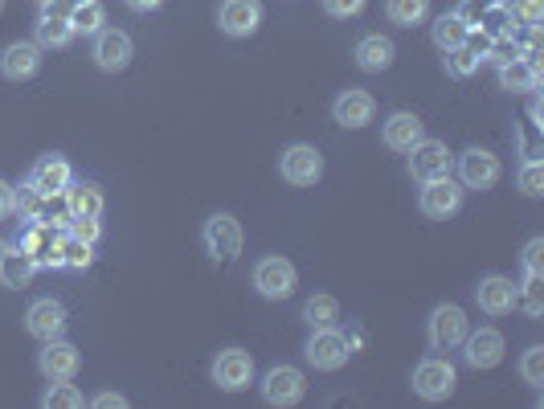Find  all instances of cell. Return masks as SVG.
Returning <instances> with one entry per match:
<instances>
[{
  "instance_id": "1",
  "label": "cell",
  "mask_w": 544,
  "mask_h": 409,
  "mask_svg": "<svg viewBox=\"0 0 544 409\" xmlns=\"http://www.w3.org/2000/svg\"><path fill=\"white\" fill-rule=\"evenodd\" d=\"M295 287H299V270H295L291 258H283V254H266V258L254 262V291H258L262 299H270V303L291 299Z\"/></svg>"
},
{
  "instance_id": "2",
  "label": "cell",
  "mask_w": 544,
  "mask_h": 409,
  "mask_svg": "<svg viewBox=\"0 0 544 409\" xmlns=\"http://www.w3.org/2000/svg\"><path fill=\"white\" fill-rule=\"evenodd\" d=\"M471 332V320L459 303H438L426 320V340L434 352H455Z\"/></svg>"
},
{
  "instance_id": "3",
  "label": "cell",
  "mask_w": 544,
  "mask_h": 409,
  "mask_svg": "<svg viewBox=\"0 0 544 409\" xmlns=\"http://www.w3.org/2000/svg\"><path fill=\"white\" fill-rule=\"evenodd\" d=\"M303 356H307V365L311 369H320V373H336L348 365V356H352V344L344 332L336 328H315L303 344Z\"/></svg>"
},
{
  "instance_id": "4",
  "label": "cell",
  "mask_w": 544,
  "mask_h": 409,
  "mask_svg": "<svg viewBox=\"0 0 544 409\" xmlns=\"http://www.w3.org/2000/svg\"><path fill=\"white\" fill-rule=\"evenodd\" d=\"M201 242L205 250L213 254V262H234L246 246V234H242V221L234 213H213L201 230Z\"/></svg>"
},
{
  "instance_id": "5",
  "label": "cell",
  "mask_w": 544,
  "mask_h": 409,
  "mask_svg": "<svg viewBox=\"0 0 544 409\" xmlns=\"http://www.w3.org/2000/svg\"><path fill=\"white\" fill-rule=\"evenodd\" d=\"M410 385H414V393L422 401H446L450 393H455V385H459V373H455V365H450L446 356H426V360H418Z\"/></svg>"
},
{
  "instance_id": "6",
  "label": "cell",
  "mask_w": 544,
  "mask_h": 409,
  "mask_svg": "<svg viewBox=\"0 0 544 409\" xmlns=\"http://www.w3.org/2000/svg\"><path fill=\"white\" fill-rule=\"evenodd\" d=\"M279 176L287 180L291 189H311L315 180L324 176V152L311 144H291L279 156Z\"/></svg>"
},
{
  "instance_id": "7",
  "label": "cell",
  "mask_w": 544,
  "mask_h": 409,
  "mask_svg": "<svg viewBox=\"0 0 544 409\" xmlns=\"http://www.w3.org/2000/svg\"><path fill=\"white\" fill-rule=\"evenodd\" d=\"M455 168H459V185H463V189H479V193L495 189V185H500V176H504L500 156L487 152V148H467V152L455 160Z\"/></svg>"
},
{
  "instance_id": "8",
  "label": "cell",
  "mask_w": 544,
  "mask_h": 409,
  "mask_svg": "<svg viewBox=\"0 0 544 409\" xmlns=\"http://www.w3.org/2000/svg\"><path fill=\"white\" fill-rule=\"evenodd\" d=\"M70 180H74L70 160H66V156H58V152H45V156H37V160H33L25 185H33L45 201H54V197H62V193H66Z\"/></svg>"
},
{
  "instance_id": "9",
  "label": "cell",
  "mask_w": 544,
  "mask_h": 409,
  "mask_svg": "<svg viewBox=\"0 0 544 409\" xmlns=\"http://www.w3.org/2000/svg\"><path fill=\"white\" fill-rule=\"evenodd\" d=\"M254 381V356L246 348H225L213 360V385L221 393H242Z\"/></svg>"
},
{
  "instance_id": "10",
  "label": "cell",
  "mask_w": 544,
  "mask_h": 409,
  "mask_svg": "<svg viewBox=\"0 0 544 409\" xmlns=\"http://www.w3.org/2000/svg\"><path fill=\"white\" fill-rule=\"evenodd\" d=\"M307 393V377L295 369V365H275L266 377H262V401L275 405V409H291L299 405Z\"/></svg>"
},
{
  "instance_id": "11",
  "label": "cell",
  "mask_w": 544,
  "mask_h": 409,
  "mask_svg": "<svg viewBox=\"0 0 544 409\" xmlns=\"http://www.w3.org/2000/svg\"><path fill=\"white\" fill-rule=\"evenodd\" d=\"M262 0H221L217 5V29L225 37H254L262 29Z\"/></svg>"
},
{
  "instance_id": "12",
  "label": "cell",
  "mask_w": 544,
  "mask_h": 409,
  "mask_svg": "<svg viewBox=\"0 0 544 409\" xmlns=\"http://www.w3.org/2000/svg\"><path fill=\"white\" fill-rule=\"evenodd\" d=\"M37 369L45 381H74L78 369H82V352L70 344V340H45L41 352H37Z\"/></svg>"
},
{
  "instance_id": "13",
  "label": "cell",
  "mask_w": 544,
  "mask_h": 409,
  "mask_svg": "<svg viewBox=\"0 0 544 409\" xmlns=\"http://www.w3.org/2000/svg\"><path fill=\"white\" fill-rule=\"evenodd\" d=\"M418 209L430 217V221H446L463 209V185L450 176H438V180H426L422 185V197H418Z\"/></svg>"
},
{
  "instance_id": "14",
  "label": "cell",
  "mask_w": 544,
  "mask_h": 409,
  "mask_svg": "<svg viewBox=\"0 0 544 409\" xmlns=\"http://www.w3.org/2000/svg\"><path fill=\"white\" fill-rule=\"evenodd\" d=\"M405 156H410V176L418 180V185L438 180V176H450V168H455V156H450V148L442 140H422Z\"/></svg>"
},
{
  "instance_id": "15",
  "label": "cell",
  "mask_w": 544,
  "mask_h": 409,
  "mask_svg": "<svg viewBox=\"0 0 544 409\" xmlns=\"http://www.w3.org/2000/svg\"><path fill=\"white\" fill-rule=\"evenodd\" d=\"M17 246L37 262V266H50V270H62V238H54V225L45 221H29Z\"/></svg>"
},
{
  "instance_id": "16",
  "label": "cell",
  "mask_w": 544,
  "mask_h": 409,
  "mask_svg": "<svg viewBox=\"0 0 544 409\" xmlns=\"http://www.w3.org/2000/svg\"><path fill=\"white\" fill-rule=\"evenodd\" d=\"M332 119L348 131H360V127H369L377 119V99L369 95V90H360V86H348L336 95L332 103Z\"/></svg>"
},
{
  "instance_id": "17",
  "label": "cell",
  "mask_w": 544,
  "mask_h": 409,
  "mask_svg": "<svg viewBox=\"0 0 544 409\" xmlns=\"http://www.w3.org/2000/svg\"><path fill=\"white\" fill-rule=\"evenodd\" d=\"M95 66L99 70H107V74H119V70H127L131 66V58H135V41L123 33V29H99L95 33Z\"/></svg>"
},
{
  "instance_id": "18",
  "label": "cell",
  "mask_w": 544,
  "mask_h": 409,
  "mask_svg": "<svg viewBox=\"0 0 544 409\" xmlns=\"http://www.w3.org/2000/svg\"><path fill=\"white\" fill-rule=\"evenodd\" d=\"M516 295H520V287H516L512 279H504V275H487V279H479V287H475V303H479L483 315H491V320L512 315V311H516Z\"/></svg>"
},
{
  "instance_id": "19",
  "label": "cell",
  "mask_w": 544,
  "mask_h": 409,
  "mask_svg": "<svg viewBox=\"0 0 544 409\" xmlns=\"http://www.w3.org/2000/svg\"><path fill=\"white\" fill-rule=\"evenodd\" d=\"M66 307L58 303V299H37V303H29V311H25V332L33 336V340H58L62 332H66Z\"/></svg>"
},
{
  "instance_id": "20",
  "label": "cell",
  "mask_w": 544,
  "mask_h": 409,
  "mask_svg": "<svg viewBox=\"0 0 544 409\" xmlns=\"http://www.w3.org/2000/svg\"><path fill=\"white\" fill-rule=\"evenodd\" d=\"M463 348V360L479 373V369H495L504 360V352H508V344H504V336L495 332V328H479V332H467V340L459 344Z\"/></svg>"
},
{
  "instance_id": "21",
  "label": "cell",
  "mask_w": 544,
  "mask_h": 409,
  "mask_svg": "<svg viewBox=\"0 0 544 409\" xmlns=\"http://www.w3.org/2000/svg\"><path fill=\"white\" fill-rule=\"evenodd\" d=\"M74 37L78 33L70 25V13H62L58 5H41V17L33 25V41L41 45V50H66Z\"/></svg>"
},
{
  "instance_id": "22",
  "label": "cell",
  "mask_w": 544,
  "mask_h": 409,
  "mask_svg": "<svg viewBox=\"0 0 544 409\" xmlns=\"http://www.w3.org/2000/svg\"><path fill=\"white\" fill-rule=\"evenodd\" d=\"M381 140H385V148H393V152H410L414 144L426 140V123H422L414 111H393V115L381 123Z\"/></svg>"
},
{
  "instance_id": "23",
  "label": "cell",
  "mask_w": 544,
  "mask_h": 409,
  "mask_svg": "<svg viewBox=\"0 0 544 409\" xmlns=\"http://www.w3.org/2000/svg\"><path fill=\"white\" fill-rule=\"evenodd\" d=\"M41 70V45L37 41H13L0 50V74L9 82H29Z\"/></svg>"
},
{
  "instance_id": "24",
  "label": "cell",
  "mask_w": 544,
  "mask_h": 409,
  "mask_svg": "<svg viewBox=\"0 0 544 409\" xmlns=\"http://www.w3.org/2000/svg\"><path fill=\"white\" fill-rule=\"evenodd\" d=\"M352 58H356V66H360V70H369V74H385V70L393 66V58H397V45H393L389 37H381V33H365V37L356 41Z\"/></svg>"
},
{
  "instance_id": "25",
  "label": "cell",
  "mask_w": 544,
  "mask_h": 409,
  "mask_svg": "<svg viewBox=\"0 0 544 409\" xmlns=\"http://www.w3.org/2000/svg\"><path fill=\"white\" fill-rule=\"evenodd\" d=\"M66 213L70 217H103V189L95 185V180H70L66 185Z\"/></svg>"
},
{
  "instance_id": "26",
  "label": "cell",
  "mask_w": 544,
  "mask_h": 409,
  "mask_svg": "<svg viewBox=\"0 0 544 409\" xmlns=\"http://www.w3.org/2000/svg\"><path fill=\"white\" fill-rule=\"evenodd\" d=\"M471 21H467V13L463 9H455V13H442V17H434V25H430V37H434V45L446 54V50H455V45H467V37H471Z\"/></svg>"
},
{
  "instance_id": "27",
  "label": "cell",
  "mask_w": 544,
  "mask_h": 409,
  "mask_svg": "<svg viewBox=\"0 0 544 409\" xmlns=\"http://www.w3.org/2000/svg\"><path fill=\"white\" fill-rule=\"evenodd\" d=\"M500 86L508 90V95H532V90L540 86V70L520 54V58L500 66Z\"/></svg>"
},
{
  "instance_id": "28",
  "label": "cell",
  "mask_w": 544,
  "mask_h": 409,
  "mask_svg": "<svg viewBox=\"0 0 544 409\" xmlns=\"http://www.w3.org/2000/svg\"><path fill=\"white\" fill-rule=\"evenodd\" d=\"M37 275V262L17 246V250H5V258H0V283H5L9 291H21L29 287V279Z\"/></svg>"
},
{
  "instance_id": "29",
  "label": "cell",
  "mask_w": 544,
  "mask_h": 409,
  "mask_svg": "<svg viewBox=\"0 0 544 409\" xmlns=\"http://www.w3.org/2000/svg\"><path fill=\"white\" fill-rule=\"evenodd\" d=\"M516 17H512V0H491V5L483 9V17H479V33L491 41V37H508L516 25H512Z\"/></svg>"
},
{
  "instance_id": "30",
  "label": "cell",
  "mask_w": 544,
  "mask_h": 409,
  "mask_svg": "<svg viewBox=\"0 0 544 409\" xmlns=\"http://www.w3.org/2000/svg\"><path fill=\"white\" fill-rule=\"evenodd\" d=\"M385 13H389L393 25L414 29V25L430 21V0H385Z\"/></svg>"
},
{
  "instance_id": "31",
  "label": "cell",
  "mask_w": 544,
  "mask_h": 409,
  "mask_svg": "<svg viewBox=\"0 0 544 409\" xmlns=\"http://www.w3.org/2000/svg\"><path fill=\"white\" fill-rule=\"evenodd\" d=\"M303 320H307L311 332H315V328H336V320H340V303H336L332 295H311V299L303 303Z\"/></svg>"
},
{
  "instance_id": "32",
  "label": "cell",
  "mask_w": 544,
  "mask_h": 409,
  "mask_svg": "<svg viewBox=\"0 0 544 409\" xmlns=\"http://www.w3.org/2000/svg\"><path fill=\"white\" fill-rule=\"evenodd\" d=\"M70 25H74V33H82V37H95L99 29H107V9L99 5V0L74 5V9H70Z\"/></svg>"
},
{
  "instance_id": "33",
  "label": "cell",
  "mask_w": 544,
  "mask_h": 409,
  "mask_svg": "<svg viewBox=\"0 0 544 409\" xmlns=\"http://www.w3.org/2000/svg\"><path fill=\"white\" fill-rule=\"evenodd\" d=\"M41 405H45V409H82V405H86V393H82L78 385H70V381H50V389H45Z\"/></svg>"
},
{
  "instance_id": "34",
  "label": "cell",
  "mask_w": 544,
  "mask_h": 409,
  "mask_svg": "<svg viewBox=\"0 0 544 409\" xmlns=\"http://www.w3.org/2000/svg\"><path fill=\"white\" fill-rule=\"evenodd\" d=\"M446 74L450 78H459V82H467L475 70H479V62H483V54H475L471 45H455V50H446Z\"/></svg>"
},
{
  "instance_id": "35",
  "label": "cell",
  "mask_w": 544,
  "mask_h": 409,
  "mask_svg": "<svg viewBox=\"0 0 544 409\" xmlns=\"http://www.w3.org/2000/svg\"><path fill=\"white\" fill-rule=\"evenodd\" d=\"M516 307H524L532 320L544 315V275H524V287L516 295Z\"/></svg>"
},
{
  "instance_id": "36",
  "label": "cell",
  "mask_w": 544,
  "mask_h": 409,
  "mask_svg": "<svg viewBox=\"0 0 544 409\" xmlns=\"http://www.w3.org/2000/svg\"><path fill=\"white\" fill-rule=\"evenodd\" d=\"M520 193L524 197H544V160L540 156H528L524 164H520Z\"/></svg>"
},
{
  "instance_id": "37",
  "label": "cell",
  "mask_w": 544,
  "mask_h": 409,
  "mask_svg": "<svg viewBox=\"0 0 544 409\" xmlns=\"http://www.w3.org/2000/svg\"><path fill=\"white\" fill-rule=\"evenodd\" d=\"M95 246H86V242H78V238H70V234H62V266H70V270H86L90 262H95V254H90Z\"/></svg>"
},
{
  "instance_id": "38",
  "label": "cell",
  "mask_w": 544,
  "mask_h": 409,
  "mask_svg": "<svg viewBox=\"0 0 544 409\" xmlns=\"http://www.w3.org/2000/svg\"><path fill=\"white\" fill-rule=\"evenodd\" d=\"M520 377H524V385H532V389L544 385V348H540V344H532V348L520 356Z\"/></svg>"
},
{
  "instance_id": "39",
  "label": "cell",
  "mask_w": 544,
  "mask_h": 409,
  "mask_svg": "<svg viewBox=\"0 0 544 409\" xmlns=\"http://www.w3.org/2000/svg\"><path fill=\"white\" fill-rule=\"evenodd\" d=\"M13 213H21L25 221H41V213H45V197H41L33 185H25L21 193H13Z\"/></svg>"
},
{
  "instance_id": "40",
  "label": "cell",
  "mask_w": 544,
  "mask_h": 409,
  "mask_svg": "<svg viewBox=\"0 0 544 409\" xmlns=\"http://www.w3.org/2000/svg\"><path fill=\"white\" fill-rule=\"evenodd\" d=\"M66 234L78 238V242H86V246H95L103 238V225H99V217H70L66 221Z\"/></svg>"
},
{
  "instance_id": "41",
  "label": "cell",
  "mask_w": 544,
  "mask_h": 409,
  "mask_svg": "<svg viewBox=\"0 0 544 409\" xmlns=\"http://www.w3.org/2000/svg\"><path fill=\"white\" fill-rule=\"evenodd\" d=\"M365 5L369 0H324V13L336 17V21H352V17L365 13Z\"/></svg>"
},
{
  "instance_id": "42",
  "label": "cell",
  "mask_w": 544,
  "mask_h": 409,
  "mask_svg": "<svg viewBox=\"0 0 544 409\" xmlns=\"http://www.w3.org/2000/svg\"><path fill=\"white\" fill-rule=\"evenodd\" d=\"M512 17L524 25H540L544 17V0H512Z\"/></svg>"
},
{
  "instance_id": "43",
  "label": "cell",
  "mask_w": 544,
  "mask_h": 409,
  "mask_svg": "<svg viewBox=\"0 0 544 409\" xmlns=\"http://www.w3.org/2000/svg\"><path fill=\"white\" fill-rule=\"evenodd\" d=\"M524 275H544V238H532L524 246Z\"/></svg>"
},
{
  "instance_id": "44",
  "label": "cell",
  "mask_w": 544,
  "mask_h": 409,
  "mask_svg": "<svg viewBox=\"0 0 544 409\" xmlns=\"http://www.w3.org/2000/svg\"><path fill=\"white\" fill-rule=\"evenodd\" d=\"M90 405H99V409H127V397L123 393H99V397H90Z\"/></svg>"
},
{
  "instance_id": "45",
  "label": "cell",
  "mask_w": 544,
  "mask_h": 409,
  "mask_svg": "<svg viewBox=\"0 0 544 409\" xmlns=\"http://www.w3.org/2000/svg\"><path fill=\"white\" fill-rule=\"evenodd\" d=\"M13 185H9V180H0V221H5L9 213H13Z\"/></svg>"
},
{
  "instance_id": "46",
  "label": "cell",
  "mask_w": 544,
  "mask_h": 409,
  "mask_svg": "<svg viewBox=\"0 0 544 409\" xmlns=\"http://www.w3.org/2000/svg\"><path fill=\"white\" fill-rule=\"evenodd\" d=\"M123 5L131 13H156V9H164V0H123Z\"/></svg>"
},
{
  "instance_id": "47",
  "label": "cell",
  "mask_w": 544,
  "mask_h": 409,
  "mask_svg": "<svg viewBox=\"0 0 544 409\" xmlns=\"http://www.w3.org/2000/svg\"><path fill=\"white\" fill-rule=\"evenodd\" d=\"M5 250H9V242H5V238H0V258H5Z\"/></svg>"
},
{
  "instance_id": "48",
  "label": "cell",
  "mask_w": 544,
  "mask_h": 409,
  "mask_svg": "<svg viewBox=\"0 0 544 409\" xmlns=\"http://www.w3.org/2000/svg\"><path fill=\"white\" fill-rule=\"evenodd\" d=\"M66 5H70V9H74V5H86V0H66Z\"/></svg>"
},
{
  "instance_id": "49",
  "label": "cell",
  "mask_w": 544,
  "mask_h": 409,
  "mask_svg": "<svg viewBox=\"0 0 544 409\" xmlns=\"http://www.w3.org/2000/svg\"><path fill=\"white\" fill-rule=\"evenodd\" d=\"M37 5H58V0H37Z\"/></svg>"
}]
</instances>
